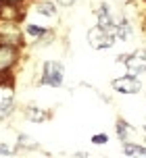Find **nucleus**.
<instances>
[{"label": "nucleus", "mask_w": 146, "mask_h": 158, "mask_svg": "<svg viewBox=\"0 0 146 158\" xmlns=\"http://www.w3.org/2000/svg\"><path fill=\"white\" fill-rule=\"evenodd\" d=\"M115 38L117 42H127L131 38V23L127 17H121V19H117V25H115Z\"/></svg>", "instance_id": "nucleus-9"}, {"label": "nucleus", "mask_w": 146, "mask_h": 158, "mask_svg": "<svg viewBox=\"0 0 146 158\" xmlns=\"http://www.w3.org/2000/svg\"><path fill=\"white\" fill-rule=\"evenodd\" d=\"M90 142L94 143V146H105V143L109 142V135L106 133H94L92 137H90Z\"/></svg>", "instance_id": "nucleus-15"}, {"label": "nucleus", "mask_w": 146, "mask_h": 158, "mask_svg": "<svg viewBox=\"0 0 146 158\" xmlns=\"http://www.w3.org/2000/svg\"><path fill=\"white\" fill-rule=\"evenodd\" d=\"M21 60V46L0 44V73H11Z\"/></svg>", "instance_id": "nucleus-4"}, {"label": "nucleus", "mask_w": 146, "mask_h": 158, "mask_svg": "<svg viewBox=\"0 0 146 158\" xmlns=\"http://www.w3.org/2000/svg\"><path fill=\"white\" fill-rule=\"evenodd\" d=\"M111 85H113L115 92H119V94H125V96H131V94H140L142 92V79L138 75H134V73H125L121 77H115L111 81Z\"/></svg>", "instance_id": "nucleus-3"}, {"label": "nucleus", "mask_w": 146, "mask_h": 158, "mask_svg": "<svg viewBox=\"0 0 146 158\" xmlns=\"http://www.w3.org/2000/svg\"><path fill=\"white\" fill-rule=\"evenodd\" d=\"M36 13L48 17V19H57L58 17L57 2H52V0H36Z\"/></svg>", "instance_id": "nucleus-10"}, {"label": "nucleus", "mask_w": 146, "mask_h": 158, "mask_svg": "<svg viewBox=\"0 0 146 158\" xmlns=\"http://www.w3.org/2000/svg\"><path fill=\"white\" fill-rule=\"evenodd\" d=\"M15 98H13V94H4L2 98H0V121H6V118H11L13 114H15Z\"/></svg>", "instance_id": "nucleus-11"}, {"label": "nucleus", "mask_w": 146, "mask_h": 158, "mask_svg": "<svg viewBox=\"0 0 146 158\" xmlns=\"http://www.w3.org/2000/svg\"><path fill=\"white\" fill-rule=\"evenodd\" d=\"M96 25H98V27H102L105 31H115L117 19L113 17V13H111V8H109L106 2H102V4L96 8Z\"/></svg>", "instance_id": "nucleus-7"}, {"label": "nucleus", "mask_w": 146, "mask_h": 158, "mask_svg": "<svg viewBox=\"0 0 146 158\" xmlns=\"http://www.w3.org/2000/svg\"><path fill=\"white\" fill-rule=\"evenodd\" d=\"M0 2H6V4H25L27 0H0Z\"/></svg>", "instance_id": "nucleus-18"}, {"label": "nucleus", "mask_w": 146, "mask_h": 158, "mask_svg": "<svg viewBox=\"0 0 146 158\" xmlns=\"http://www.w3.org/2000/svg\"><path fill=\"white\" fill-rule=\"evenodd\" d=\"M142 23H144V29H146V13H144V19H142Z\"/></svg>", "instance_id": "nucleus-19"}, {"label": "nucleus", "mask_w": 146, "mask_h": 158, "mask_svg": "<svg viewBox=\"0 0 146 158\" xmlns=\"http://www.w3.org/2000/svg\"><path fill=\"white\" fill-rule=\"evenodd\" d=\"M115 131H117V137L121 139V142H127L130 139V135L136 131L134 127L125 121V118H117V125H115Z\"/></svg>", "instance_id": "nucleus-13"}, {"label": "nucleus", "mask_w": 146, "mask_h": 158, "mask_svg": "<svg viewBox=\"0 0 146 158\" xmlns=\"http://www.w3.org/2000/svg\"><path fill=\"white\" fill-rule=\"evenodd\" d=\"M17 148H11L6 143H0V156H11V154H15Z\"/></svg>", "instance_id": "nucleus-16"}, {"label": "nucleus", "mask_w": 146, "mask_h": 158, "mask_svg": "<svg viewBox=\"0 0 146 158\" xmlns=\"http://www.w3.org/2000/svg\"><path fill=\"white\" fill-rule=\"evenodd\" d=\"M144 2H146V0H144Z\"/></svg>", "instance_id": "nucleus-21"}, {"label": "nucleus", "mask_w": 146, "mask_h": 158, "mask_svg": "<svg viewBox=\"0 0 146 158\" xmlns=\"http://www.w3.org/2000/svg\"><path fill=\"white\" fill-rule=\"evenodd\" d=\"M17 150H40V143L25 133L17 135Z\"/></svg>", "instance_id": "nucleus-14"}, {"label": "nucleus", "mask_w": 146, "mask_h": 158, "mask_svg": "<svg viewBox=\"0 0 146 158\" xmlns=\"http://www.w3.org/2000/svg\"><path fill=\"white\" fill-rule=\"evenodd\" d=\"M88 44L94 50H109V48H113L117 44V38H115L113 31H105L102 27L94 25L88 31Z\"/></svg>", "instance_id": "nucleus-2"}, {"label": "nucleus", "mask_w": 146, "mask_h": 158, "mask_svg": "<svg viewBox=\"0 0 146 158\" xmlns=\"http://www.w3.org/2000/svg\"><path fill=\"white\" fill-rule=\"evenodd\" d=\"M58 6H63V8H67V6H73L75 4V0H54Z\"/></svg>", "instance_id": "nucleus-17"}, {"label": "nucleus", "mask_w": 146, "mask_h": 158, "mask_svg": "<svg viewBox=\"0 0 146 158\" xmlns=\"http://www.w3.org/2000/svg\"><path fill=\"white\" fill-rule=\"evenodd\" d=\"M142 2H144V0H142Z\"/></svg>", "instance_id": "nucleus-20"}, {"label": "nucleus", "mask_w": 146, "mask_h": 158, "mask_svg": "<svg viewBox=\"0 0 146 158\" xmlns=\"http://www.w3.org/2000/svg\"><path fill=\"white\" fill-rule=\"evenodd\" d=\"M123 64H125L127 71L134 73V75H144L146 73V48H138V50L130 52Z\"/></svg>", "instance_id": "nucleus-6"}, {"label": "nucleus", "mask_w": 146, "mask_h": 158, "mask_svg": "<svg viewBox=\"0 0 146 158\" xmlns=\"http://www.w3.org/2000/svg\"><path fill=\"white\" fill-rule=\"evenodd\" d=\"M0 44H15L23 48V27L17 21H0Z\"/></svg>", "instance_id": "nucleus-5"}, {"label": "nucleus", "mask_w": 146, "mask_h": 158, "mask_svg": "<svg viewBox=\"0 0 146 158\" xmlns=\"http://www.w3.org/2000/svg\"><path fill=\"white\" fill-rule=\"evenodd\" d=\"M65 81V67L61 60H44L42 64V75H40V85L48 87H61Z\"/></svg>", "instance_id": "nucleus-1"}, {"label": "nucleus", "mask_w": 146, "mask_h": 158, "mask_svg": "<svg viewBox=\"0 0 146 158\" xmlns=\"http://www.w3.org/2000/svg\"><path fill=\"white\" fill-rule=\"evenodd\" d=\"M23 114L25 118L29 121V123H36V125H40V123H44V121H48L50 118V112L46 110V108H40V106H25L23 108Z\"/></svg>", "instance_id": "nucleus-8"}, {"label": "nucleus", "mask_w": 146, "mask_h": 158, "mask_svg": "<svg viewBox=\"0 0 146 158\" xmlns=\"http://www.w3.org/2000/svg\"><path fill=\"white\" fill-rule=\"evenodd\" d=\"M123 146V154L125 156H146V146H142V143H136V142H121Z\"/></svg>", "instance_id": "nucleus-12"}]
</instances>
